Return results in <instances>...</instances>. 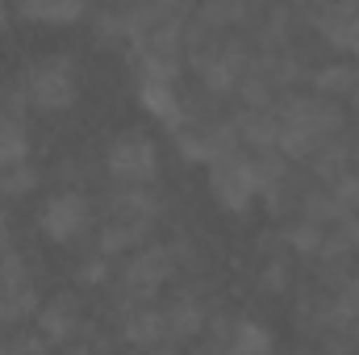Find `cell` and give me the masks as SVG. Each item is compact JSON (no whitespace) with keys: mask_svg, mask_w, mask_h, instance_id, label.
Listing matches in <instances>:
<instances>
[{"mask_svg":"<svg viewBox=\"0 0 359 355\" xmlns=\"http://www.w3.org/2000/svg\"><path fill=\"white\" fill-rule=\"evenodd\" d=\"M276 130H280V155L288 163H305L313 151L347 134V105L318 96L313 88H297L276 105Z\"/></svg>","mask_w":359,"mask_h":355,"instance_id":"1","label":"cell"},{"mask_svg":"<svg viewBox=\"0 0 359 355\" xmlns=\"http://www.w3.org/2000/svg\"><path fill=\"white\" fill-rule=\"evenodd\" d=\"M163 209H168V201H163L159 184L155 188H109L104 213H100V226H96V247L92 251H100L113 264L126 260V255H134L159 230Z\"/></svg>","mask_w":359,"mask_h":355,"instance_id":"2","label":"cell"},{"mask_svg":"<svg viewBox=\"0 0 359 355\" xmlns=\"http://www.w3.org/2000/svg\"><path fill=\"white\" fill-rule=\"evenodd\" d=\"M180 247L176 243H147L134 255L117 260L109 293H113V309H130V305H155L159 293L176 280L180 272Z\"/></svg>","mask_w":359,"mask_h":355,"instance_id":"3","label":"cell"},{"mask_svg":"<svg viewBox=\"0 0 359 355\" xmlns=\"http://www.w3.org/2000/svg\"><path fill=\"white\" fill-rule=\"evenodd\" d=\"M17 84L29 100V113H67L80 105V63L72 51H46L17 72Z\"/></svg>","mask_w":359,"mask_h":355,"instance_id":"4","label":"cell"},{"mask_svg":"<svg viewBox=\"0 0 359 355\" xmlns=\"http://www.w3.org/2000/svg\"><path fill=\"white\" fill-rule=\"evenodd\" d=\"M109 188H155L163 176V151L147 130H121L100 155Z\"/></svg>","mask_w":359,"mask_h":355,"instance_id":"5","label":"cell"},{"mask_svg":"<svg viewBox=\"0 0 359 355\" xmlns=\"http://www.w3.org/2000/svg\"><path fill=\"white\" fill-rule=\"evenodd\" d=\"M100 213L88 188H50L38 205V230L55 247H80L84 239H96Z\"/></svg>","mask_w":359,"mask_h":355,"instance_id":"6","label":"cell"},{"mask_svg":"<svg viewBox=\"0 0 359 355\" xmlns=\"http://www.w3.org/2000/svg\"><path fill=\"white\" fill-rule=\"evenodd\" d=\"M205 184H209L213 205L222 213H230V217H247L255 209V201H264V184H259V172H255L247 151H234V155L209 163Z\"/></svg>","mask_w":359,"mask_h":355,"instance_id":"7","label":"cell"},{"mask_svg":"<svg viewBox=\"0 0 359 355\" xmlns=\"http://www.w3.org/2000/svg\"><path fill=\"white\" fill-rule=\"evenodd\" d=\"M201 347L213 355H280L276 351V335L264 318L251 314H226L213 309L201 335Z\"/></svg>","mask_w":359,"mask_h":355,"instance_id":"8","label":"cell"},{"mask_svg":"<svg viewBox=\"0 0 359 355\" xmlns=\"http://www.w3.org/2000/svg\"><path fill=\"white\" fill-rule=\"evenodd\" d=\"M172 138H176L180 159H188V163H196V168H209V163H217V159H226V155L243 151V147H238L234 117L192 113V117H188V121L176 130V134H172Z\"/></svg>","mask_w":359,"mask_h":355,"instance_id":"9","label":"cell"},{"mask_svg":"<svg viewBox=\"0 0 359 355\" xmlns=\"http://www.w3.org/2000/svg\"><path fill=\"white\" fill-rule=\"evenodd\" d=\"M301 25L313 29L322 38V46L334 51L339 59L359 63V4H351V0L309 4V8H301Z\"/></svg>","mask_w":359,"mask_h":355,"instance_id":"10","label":"cell"},{"mask_svg":"<svg viewBox=\"0 0 359 355\" xmlns=\"http://www.w3.org/2000/svg\"><path fill=\"white\" fill-rule=\"evenodd\" d=\"M159 314H163V339H168V347L180 351V347H188V343H201V335H205V322H209V305H205V297L196 293V288H176L163 305H159Z\"/></svg>","mask_w":359,"mask_h":355,"instance_id":"11","label":"cell"},{"mask_svg":"<svg viewBox=\"0 0 359 355\" xmlns=\"http://www.w3.org/2000/svg\"><path fill=\"white\" fill-rule=\"evenodd\" d=\"M34 322H38V335H42L55 351L88 335V330H84V309H80V301H76L72 293H59V297L42 301V309H38Z\"/></svg>","mask_w":359,"mask_h":355,"instance_id":"12","label":"cell"},{"mask_svg":"<svg viewBox=\"0 0 359 355\" xmlns=\"http://www.w3.org/2000/svg\"><path fill=\"white\" fill-rule=\"evenodd\" d=\"M117 339H121L130 351H159V347H168L159 305H130V309H117Z\"/></svg>","mask_w":359,"mask_h":355,"instance_id":"13","label":"cell"},{"mask_svg":"<svg viewBox=\"0 0 359 355\" xmlns=\"http://www.w3.org/2000/svg\"><path fill=\"white\" fill-rule=\"evenodd\" d=\"M134 92H138V105H142L159 126H168L172 134L196 113V109L184 100L180 84H134Z\"/></svg>","mask_w":359,"mask_h":355,"instance_id":"14","label":"cell"},{"mask_svg":"<svg viewBox=\"0 0 359 355\" xmlns=\"http://www.w3.org/2000/svg\"><path fill=\"white\" fill-rule=\"evenodd\" d=\"M42 309V293L34 280H21V284H8L0 288V330L13 335V330H25Z\"/></svg>","mask_w":359,"mask_h":355,"instance_id":"15","label":"cell"},{"mask_svg":"<svg viewBox=\"0 0 359 355\" xmlns=\"http://www.w3.org/2000/svg\"><path fill=\"white\" fill-rule=\"evenodd\" d=\"M13 17L34 25H80L92 17V8L80 0H25V4H13Z\"/></svg>","mask_w":359,"mask_h":355,"instance_id":"16","label":"cell"},{"mask_svg":"<svg viewBox=\"0 0 359 355\" xmlns=\"http://www.w3.org/2000/svg\"><path fill=\"white\" fill-rule=\"evenodd\" d=\"M355 76H359V63L330 59V63H322L318 72H309V84H305V88H313L318 96H330V100L347 105V96L355 88Z\"/></svg>","mask_w":359,"mask_h":355,"instance_id":"17","label":"cell"},{"mask_svg":"<svg viewBox=\"0 0 359 355\" xmlns=\"http://www.w3.org/2000/svg\"><path fill=\"white\" fill-rule=\"evenodd\" d=\"M29 163V121L0 109V172Z\"/></svg>","mask_w":359,"mask_h":355,"instance_id":"18","label":"cell"},{"mask_svg":"<svg viewBox=\"0 0 359 355\" xmlns=\"http://www.w3.org/2000/svg\"><path fill=\"white\" fill-rule=\"evenodd\" d=\"M280 239H284L288 255L313 260V255L322 251V243H326V226H318V222H309V217H292V222L280 230Z\"/></svg>","mask_w":359,"mask_h":355,"instance_id":"19","label":"cell"},{"mask_svg":"<svg viewBox=\"0 0 359 355\" xmlns=\"http://www.w3.org/2000/svg\"><path fill=\"white\" fill-rule=\"evenodd\" d=\"M38 184H42V172L34 168V159H29V163H17V168H8V172H0V205L38 192Z\"/></svg>","mask_w":359,"mask_h":355,"instance_id":"20","label":"cell"},{"mask_svg":"<svg viewBox=\"0 0 359 355\" xmlns=\"http://www.w3.org/2000/svg\"><path fill=\"white\" fill-rule=\"evenodd\" d=\"M92 38L100 46H126V13L121 8H96L92 13Z\"/></svg>","mask_w":359,"mask_h":355,"instance_id":"21","label":"cell"},{"mask_svg":"<svg viewBox=\"0 0 359 355\" xmlns=\"http://www.w3.org/2000/svg\"><path fill=\"white\" fill-rule=\"evenodd\" d=\"M113 260H104L100 251H92L84 255L80 264H76V284H84V288H109V280H113Z\"/></svg>","mask_w":359,"mask_h":355,"instance_id":"22","label":"cell"},{"mask_svg":"<svg viewBox=\"0 0 359 355\" xmlns=\"http://www.w3.org/2000/svg\"><path fill=\"white\" fill-rule=\"evenodd\" d=\"M4 355H55V347L38 330H13L4 335Z\"/></svg>","mask_w":359,"mask_h":355,"instance_id":"23","label":"cell"},{"mask_svg":"<svg viewBox=\"0 0 359 355\" xmlns=\"http://www.w3.org/2000/svg\"><path fill=\"white\" fill-rule=\"evenodd\" d=\"M330 192L339 196L343 213H347V217H355V213H359V168H351L343 180H334V184H330Z\"/></svg>","mask_w":359,"mask_h":355,"instance_id":"24","label":"cell"},{"mask_svg":"<svg viewBox=\"0 0 359 355\" xmlns=\"http://www.w3.org/2000/svg\"><path fill=\"white\" fill-rule=\"evenodd\" d=\"M55 355H96V343H92V335H84V339H76V343L59 347Z\"/></svg>","mask_w":359,"mask_h":355,"instance_id":"25","label":"cell"},{"mask_svg":"<svg viewBox=\"0 0 359 355\" xmlns=\"http://www.w3.org/2000/svg\"><path fill=\"white\" fill-rule=\"evenodd\" d=\"M0 247H13V222H8L4 205H0Z\"/></svg>","mask_w":359,"mask_h":355,"instance_id":"26","label":"cell"},{"mask_svg":"<svg viewBox=\"0 0 359 355\" xmlns=\"http://www.w3.org/2000/svg\"><path fill=\"white\" fill-rule=\"evenodd\" d=\"M347 147H351V168H359V130L347 134Z\"/></svg>","mask_w":359,"mask_h":355,"instance_id":"27","label":"cell"},{"mask_svg":"<svg viewBox=\"0 0 359 355\" xmlns=\"http://www.w3.org/2000/svg\"><path fill=\"white\" fill-rule=\"evenodd\" d=\"M347 234H351V247H355V255H359V213L347 217Z\"/></svg>","mask_w":359,"mask_h":355,"instance_id":"28","label":"cell"},{"mask_svg":"<svg viewBox=\"0 0 359 355\" xmlns=\"http://www.w3.org/2000/svg\"><path fill=\"white\" fill-rule=\"evenodd\" d=\"M8 25H13V8L0 0V34H8Z\"/></svg>","mask_w":359,"mask_h":355,"instance_id":"29","label":"cell"},{"mask_svg":"<svg viewBox=\"0 0 359 355\" xmlns=\"http://www.w3.org/2000/svg\"><path fill=\"white\" fill-rule=\"evenodd\" d=\"M280 355H322L313 343H301V347H288V351H280Z\"/></svg>","mask_w":359,"mask_h":355,"instance_id":"30","label":"cell"},{"mask_svg":"<svg viewBox=\"0 0 359 355\" xmlns=\"http://www.w3.org/2000/svg\"><path fill=\"white\" fill-rule=\"evenodd\" d=\"M347 347H351V351H359V318L351 322V330H347Z\"/></svg>","mask_w":359,"mask_h":355,"instance_id":"31","label":"cell"},{"mask_svg":"<svg viewBox=\"0 0 359 355\" xmlns=\"http://www.w3.org/2000/svg\"><path fill=\"white\" fill-rule=\"evenodd\" d=\"M347 109H351V113H359V76H355V88H351V96H347Z\"/></svg>","mask_w":359,"mask_h":355,"instance_id":"32","label":"cell"},{"mask_svg":"<svg viewBox=\"0 0 359 355\" xmlns=\"http://www.w3.org/2000/svg\"><path fill=\"white\" fill-rule=\"evenodd\" d=\"M130 355H180V351H172V347H159V351H130Z\"/></svg>","mask_w":359,"mask_h":355,"instance_id":"33","label":"cell"},{"mask_svg":"<svg viewBox=\"0 0 359 355\" xmlns=\"http://www.w3.org/2000/svg\"><path fill=\"white\" fill-rule=\"evenodd\" d=\"M180 355H213V351H205V347H188V351H180Z\"/></svg>","mask_w":359,"mask_h":355,"instance_id":"34","label":"cell"},{"mask_svg":"<svg viewBox=\"0 0 359 355\" xmlns=\"http://www.w3.org/2000/svg\"><path fill=\"white\" fill-rule=\"evenodd\" d=\"M0 355H4V330H0Z\"/></svg>","mask_w":359,"mask_h":355,"instance_id":"35","label":"cell"}]
</instances>
